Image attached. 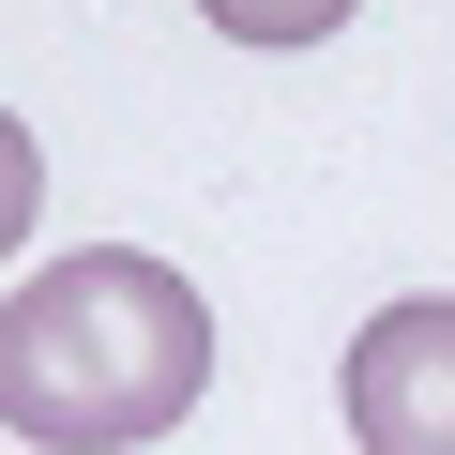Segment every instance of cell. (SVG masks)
<instances>
[{
  "label": "cell",
  "mask_w": 455,
  "mask_h": 455,
  "mask_svg": "<svg viewBox=\"0 0 455 455\" xmlns=\"http://www.w3.org/2000/svg\"><path fill=\"white\" fill-rule=\"evenodd\" d=\"M197 395H212V304L167 259H137V243L46 259L16 304H0V425L46 440V455L167 440Z\"/></svg>",
  "instance_id": "obj_1"
},
{
  "label": "cell",
  "mask_w": 455,
  "mask_h": 455,
  "mask_svg": "<svg viewBox=\"0 0 455 455\" xmlns=\"http://www.w3.org/2000/svg\"><path fill=\"white\" fill-rule=\"evenodd\" d=\"M197 16L243 46H319V31H349V0H197Z\"/></svg>",
  "instance_id": "obj_3"
},
{
  "label": "cell",
  "mask_w": 455,
  "mask_h": 455,
  "mask_svg": "<svg viewBox=\"0 0 455 455\" xmlns=\"http://www.w3.org/2000/svg\"><path fill=\"white\" fill-rule=\"evenodd\" d=\"M349 440L364 455H455V289H410L349 334Z\"/></svg>",
  "instance_id": "obj_2"
},
{
  "label": "cell",
  "mask_w": 455,
  "mask_h": 455,
  "mask_svg": "<svg viewBox=\"0 0 455 455\" xmlns=\"http://www.w3.org/2000/svg\"><path fill=\"white\" fill-rule=\"evenodd\" d=\"M31 212H46V152H31V122L0 107V259L31 243Z\"/></svg>",
  "instance_id": "obj_4"
}]
</instances>
